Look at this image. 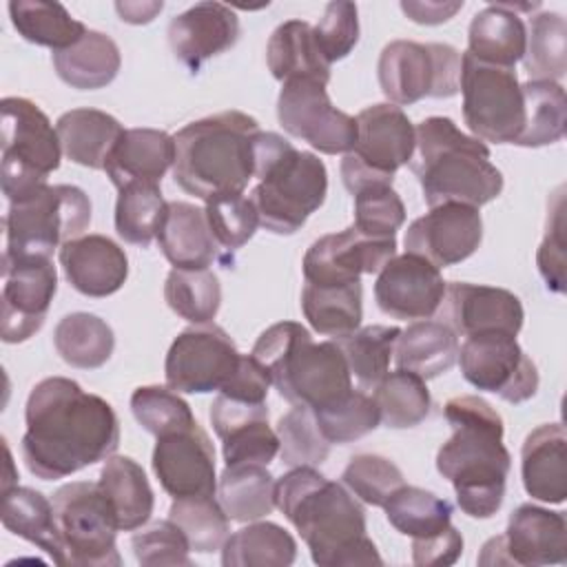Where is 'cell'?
I'll list each match as a JSON object with an SVG mask.
<instances>
[{
  "label": "cell",
  "mask_w": 567,
  "mask_h": 567,
  "mask_svg": "<svg viewBox=\"0 0 567 567\" xmlns=\"http://www.w3.org/2000/svg\"><path fill=\"white\" fill-rule=\"evenodd\" d=\"M326 86L312 78L284 82L277 97V120L288 135L308 142L319 153L346 155L357 144V117L339 111Z\"/></svg>",
  "instance_id": "obj_14"
},
{
  "label": "cell",
  "mask_w": 567,
  "mask_h": 567,
  "mask_svg": "<svg viewBox=\"0 0 567 567\" xmlns=\"http://www.w3.org/2000/svg\"><path fill=\"white\" fill-rule=\"evenodd\" d=\"M447 284L427 259L405 252L394 255L377 275L374 299L392 319H430L443 303Z\"/></svg>",
  "instance_id": "obj_20"
},
{
  "label": "cell",
  "mask_w": 567,
  "mask_h": 567,
  "mask_svg": "<svg viewBox=\"0 0 567 567\" xmlns=\"http://www.w3.org/2000/svg\"><path fill=\"white\" fill-rule=\"evenodd\" d=\"M60 266L73 290L84 297H109L128 277V257L106 235H82L60 246Z\"/></svg>",
  "instance_id": "obj_25"
},
{
  "label": "cell",
  "mask_w": 567,
  "mask_h": 567,
  "mask_svg": "<svg viewBox=\"0 0 567 567\" xmlns=\"http://www.w3.org/2000/svg\"><path fill=\"white\" fill-rule=\"evenodd\" d=\"M396 255V239H372L348 226L310 244L301 270L306 284L343 286L379 272Z\"/></svg>",
  "instance_id": "obj_17"
},
{
  "label": "cell",
  "mask_w": 567,
  "mask_h": 567,
  "mask_svg": "<svg viewBox=\"0 0 567 567\" xmlns=\"http://www.w3.org/2000/svg\"><path fill=\"white\" fill-rule=\"evenodd\" d=\"M279 456L288 467H317L330 454V443L321 434L315 412L306 405H292L277 423Z\"/></svg>",
  "instance_id": "obj_50"
},
{
  "label": "cell",
  "mask_w": 567,
  "mask_h": 567,
  "mask_svg": "<svg viewBox=\"0 0 567 567\" xmlns=\"http://www.w3.org/2000/svg\"><path fill=\"white\" fill-rule=\"evenodd\" d=\"M452 436L436 452V470L470 518H492L505 501L512 456L503 445L501 414L476 394L452 396L443 408Z\"/></svg>",
  "instance_id": "obj_3"
},
{
  "label": "cell",
  "mask_w": 567,
  "mask_h": 567,
  "mask_svg": "<svg viewBox=\"0 0 567 567\" xmlns=\"http://www.w3.org/2000/svg\"><path fill=\"white\" fill-rule=\"evenodd\" d=\"M2 261L51 259L62 244L82 237L91 226V199L71 184H47L35 195L9 204L2 219Z\"/></svg>",
  "instance_id": "obj_8"
},
{
  "label": "cell",
  "mask_w": 567,
  "mask_h": 567,
  "mask_svg": "<svg viewBox=\"0 0 567 567\" xmlns=\"http://www.w3.org/2000/svg\"><path fill=\"white\" fill-rule=\"evenodd\" d=\"M4 454H7V461H4V465H7V474H4V478H2V492H7V489H11L13 485H18V483H16L18 474L13 472V458H11V450H9V445H7V443H4Z\"/></svg>",
  "instance_id": "obj_64"
},
{
  "label": "cell",
  "mask_w": 567,
  "mask_h": 567,
  "mask_svg": "<svg viewBox=\"0 0 567 567\" xmlns=\"http://www.w3.org/2000/svg\"><path fill=\"white\" fill-rule=\"evenodd\" d=\"M275 501L308 545L315 565H383L365 534V509L341 483L308 465L290 467L277 478Z\"/></svg>",
  "instance_id": "obj_2"
},
{
  "label": "cell",
  "mask_w": 567,
  "mask_h": 567,
  "mask_svg": "<svg viewBox=\"0 0 567 567\" xmlns=\"http://www.w3.org/2000/svg\"><path fill=\"white\" fill-rule=\"evenodd\" d=\"M164 299L177 317L195 326L210 323L221 306V284L208 268H173L164 284Z\"/></svg>",
  "instance_id": "obj_47"
},
{
  "label": "cell",
  "mask_w": 567,
  "mask_h": 567,
  "mask_svg": "<svg viewBox=\"0 0 567 567\" xmlns=\"http://www.w3.org/2000/svg\"><path fill=\"white\" fill-rule=\"evenodd\" d=\"M270 385L272 381L268 370L252 354H241L233 377L224 383L219 392L248 403H266Z\"/></svg>",
  "instance_id": "obj_60"
},
{
  "label": "cell",
  "mask_w": 567,
  "mask_h": 567,
  "mask_svg": "<svg viewBox=\"0 0 567 567\" xmlns=\"http://www.w3.org/2000/svg\"><path fill=\"white\" fill-rule=\"evenodd\" d=\"M352 228L372 239H396L405 221V206L392 184H370L354 195Z\"/></svg>",
  "instance_id": "obj_52"
},
{
  "label": "cell",
  "mask_w": 567,
  "mask_h": 567,
  "mask_svg": "<svg viewBox=\"0 0 567 567\" xmlns=\"http://www.w3.org/2000/svg\"><path fill=\"white\" fill-rule=\"evenodd\" d=\"M301 310L310 328L319 334L339 339L354 332L363 319L361 281L343 286L306 284L301 290Z\"/></svg>",
  "instance_id": "obj_38"
},
{
  "label": "cell",
  "mask_w": 567,
  "mask_h": 567,
  "mask_svg": "<svg viewBox=\"0 0 567 567\" xmlns=\"http://www.w3.org/2000/svg\"><path fill=\"white\" fill-rule=\"evenodd\" d=\"M2 164L0 182L9 204L42 190L60 168L62 146L47 113L27 97H2Z\"/></svg>",
  "instance_id": "obj_9"
},
{
  "label": "cell",
  "mask_w": 567,
  "mask_h": 567,
  "mask_svg": "<svg viewBox=\"0 0 567 567\" xmlns=\"http://www.w3.org/2000/svg\"><path fill=\"white\" fill-rule=\"evenodd\" d=\"M419 177L425 204H467L481 208L503 193V173L489 162L485 142L465 135L450 117L432 115L414 128Z\"/></svg>",
  "instance_id": "obj_5"
},
{
  "label": "cell",
  "mask_w": 567,
  "mask_h": 567,
  "mask_svg": "<svg viewBox=\"0 0 567 567\" xmlns=\"http://www.w3.org/2000/svg\"><path fill=\"white\" fill-rule=\"evenodd\" d=\"M463 554V536L450 523L436 534L412 538V563L416 567H443L454 565Z\"/></svg>",
  "instance_id": "obj_59"
},
{
  "label": "cell",
  "mask_w": 567,
  "mask_h": 567,
  "mask_svg": "<svg viewBox=\"0 0 567 567\" xmlns=\"http://www.w3.org/2000/svg\"><path fill=\"white\" fill-rule=\"evenodd\" d=\"M24 423L22 461L42 481L106 461L120 445V421L111 403L66 377H47L33 385Z\"/></svg>",
  "instance_id": "obj_1"
},
{
  "label": "cell",
  "mask_w": 567,
  "mask_h": 567,
  "mask_svg": "<svg viewBox=\"0 0 567 567\" xmlns=\"http://www.w3.org/2000/svg\"><path fill=\"white\" fill-rule=\"evenodd\" d=\"M463 9V0L454 2H441V0H403L401 11L416 24H443L456 16V11Z\"/></svg>",
  "instance_id": "obj_62"
},
{
  "label": "cell",
  "mask_w": 567,
  "mask_h": 567,
  "mask_svg": "<svg viewBox=\"0 0 567 567\" xmlns=\"http://www.w3.org/2000/svg\"><path fill=\"white\" fill-rule=\"evenodd\" d=\"M62 153L91 171H104L106 157L117 144L124 126L100 109H71L55 122Z\"/></svg>",
  "instance_id": "obj_30"
},
{
  "label": "cell",
  "mask_w": 567,
  "mask_h": 567,
  "mask_svg": "<svg viewBox=\"0 0 567 567\" xmlns=\"http://www.w3.org/2000/svg\"><path fill=\"white\" fill-rule=\"evenodd\" d=\"M53 346L71 368L95 370L111 359L115 334L97 315L71 312L58 321L53 330Z\"/></svg>",
  "instance_id": "obj_40"
},
{
  "label": "cell",
  "mask_w": 567,
  "mask_h": 567,
  "mask_svg": "<svg viewBox=\"0 0 567 567\" xmlns=\"http://www.w3.org/2000/svg\"><path fill=\"white\" fill-rule=\"evenodd\" d=\"M151 463L173 501L217 494L215 447L199 423L157 436Z\"/></svg>",
  "instance_id": "obj_18"
},
{
  "label": "cell",
  "mask_w": 567,
  "mask_h": 567,
  "mask_svg": "<svg viewBox=\"0 0 567 567\" xmlns=\"http://www.w3.org/2000/svg\"><path fill=\"white\" fill-rule=\"evenodd\" d=\"M270 374L279 396L310 410L330 405L352 390V374L337 341L315 343L297 321L266 328L250 352Z\"/></svg>",
  "instance_id": "obj_6"
},
{
  "label": "cell",
  "mask_w": 567,
  "mask_h": 567,
  "mask_svg": "<svg viewBox=\"0 0 567 567\" xmlns=\"http://www.w3.org/2000/svg\"><path fill=\"white\" fill-rule=\"evenodd\" d=\"M343 485L365 505L383 507V503L405 485L403 472L381 454H357L348 461L343 474Z\"/></svg>",
  "instance_id": "obj_54"
},
{
  "label": "cell",
  "mask_w": 567,
  "mask_h": 567,
  "mask_svg": "<svg viewBox=\"0 0 567 567\" xmlns=\"http://www.w3.org/2000/svg\"><path fill=\"white\" fill-rule=\"evenodd\" d=\"M525 104V126L516 146L538 148L556 144L565 137L567 128V100L560 82L529 80L520 84Z\"/></svg>",
  "instance_id": "obj_41"
},
{
  "label": "cell",
  "mask_w": 567,
  "mask_h": 567,
  "mask_svg": "<svg viewBox=\"0 0 567 567\" xmlns=\"http://www.w3.org/2000/svg\"><path fill=\"white\" fill-rule=\"evenodd\" d=\"M239 18L221 2H197L168 22V44L175 58L197 73L202 64L239 40Z\"/></svg>",
  "instance_id": "obj_23"
},
{
  "label": "cell",
  "mask_w": 567,
  "mask_h": 567,
  "mask_svg": "<svg viewBox=\"0 0 567 567\" xmlns=\"http://www.w3.org/2000/svg\"><path fill=\"white\" fill-rule=\"evenodd\" d=\"M483 241L478 208L467 204H439L414 219L403 237L405 252L419 255L436 268H447L472 257Z\"/></svg>",
  "instance_id": "obj_19"
},
{
  "label": "cell",
  "mask_w": 567,
  "mask_h": 567,
  "mask_svg": "<svg viewBox=\"0 0 567 567\" xmlns=\"http://www.w3.org/2000/svg\"><path fill=\"white\" fill-rule=\"evenodd\" d=\"M0 518L4 529L40 547L55 565H66L64 545L53 516V503L42 492L20 485L2 492Z\"/></svg>",
  "instance_id": "obj_32"
},
{
  "label": "cell",
  "mask_w": 567,
  "mask_h": 567,
  "mask_svg": "<svg viewBox=\"0 0 567 567\" xmlns=\"http://www.w3.org/2000/svg\"><path fill=\"white\" fill-rule=\"evenodd\" d=\"M377 75L383 95L396 106L423 97H452L461 86V53L441 42L392 40L379 55Z\"/></svg>",
  "instance_id": "obj_11"
},
{
  "label": "cell",
  "mask_w": 567,
  "mask_h": 567,
  "mask_svg": "<svg viewBox=\"0 0 567 567\" xmlns=\"http://www.w3.org/2000/svg\"><path fill=\"white\" fill-rule=\"evenodd\" d=\"M257 419H268L266 403H248L226 396L221 392L210 403V425L219 439L226 436L230 430Z\"/></svg>",
  "instance_id": "obj_61"
},
{
  "label": "cell",
  "mask_w": 567,
  "mask_h": 567,
  "mask_svg": "<svg viewBox=\"0 0 567 567\" xmlns=\"http://www.w3.org/2000/svg\"><path fill=\"white\" fill-rule=\"evenodd\" d=\"M221 454L226 465H268L279 454V436L268 425V419L248 421L221 436Z\"/></svg>",
  "instance_id": "obj_57"
},
{
  "label": "cell",
  "mask_w": 567,
  "mask_h": 567,
  "mask_svg": "<svg viewBox=\"0 0 567 567\" xmlns=\"http://www.w3.org/2000/svg\"><path fill=\"white\" fill-rule=\"evenodd\" d=\"M507 565L540 567L567 563V520L563 512H551L532 503L518 505L501 534Z\"/></svg>",
  "instance_id": "obj_24"
},
{
  "label": "cell",
  "mask_w": 567,
  "mask_h": 567,
  "mask_svg": "<svg viewBox=\"0 0 567 567\" xmlns=\"http://www.w3.org/2000/svg\"><path fill=\"white\" fill-rule=\"evenodd\" d=\"M463 120L472 137L494 144H514L525 126V104L514 69L461 55Z\"/></svg>",
  "instance_id": "obj_12"
},
{
  "label": "cell",
  "mask_w": 567,
  "mask_h": 567,
  "mask_svg": "<svg viewBox=\"0 0 567 567\" xmlns=\"http://www.w3.org/2000/svg\"><path fill=\"white\" fill-rule=\"evenodd\" d=\"M239 357L241 352L224 328L215 323L186 328L166 352V385L184 394L219 392L233 377Z\"/></svg>",
  "instance_id": "obj_15"
},
{
  "label": "cell",
  "mask_w": 567,
  "mask_h": 567,
  "mask_svg": "<svg viewBox=\"0 0 567 567\" xmlns=\"http://www.w3.org/2000/svg\"><path fill=\"white\" fill-rule=\"evenodd\" d=\"M175 162V140L159 128H124L106 157L104 171L122 190L128 184H162Z\"/></svg>",
  "instance_id": "obj_26"
},
{
  "label": "cell",
  "mask_w": 567,
  "mask_h": 567,
  "mask_svg": "<svg viewBox=\"0 0 567 567\" xmlns=\"http://www.w3.org/2000/svg\"><path fill=\"white\" fill-rule=\"evenodd\" d=\"M443 317L454 334L472 337L485 332L518 334L525 310L520 299L505 288L452 281L443 297Z\"/></svg>",
  "instance_id": "obj_22"
},
{
  "label": "cell",
  "mask_w": 567,
  "mask_h": 567,
  "mask_svg": "<svg viewBox=\"0 0 567 567\" xmlns=\"http://www.w3.org/2000/svg\"><path fill=\"white\" fill-rule=\"evenodd\" d=\"M252 177L259 179L250 193L259 226L275 235H295L328 195L326 164L270 131L255 135Z\"/></svg>",
  "instance_id": "obj_7"
},
{
  "label": "cell",
  "mask_w": 567,
  "mask_h": 567,
  "mask_svg": "<svg viewBox=\"0 0 567 567\" xmlns=\"http://www.w3.org/2000/svg\"><path fill=\"white\" fill-rule=\"evenodd\" d=\"M204 213L217 246L226 255L248 244L259 226L257 208L252 199L246 197L244 193L210 197L206 199Z\"/></svg>",
  "instance_id": "obj_53"
},
{
  "label": "cell",
  "mask_w": 567,
  "mask_h": 567,
  "mask_svg": "<svg viewBox=\"0 0 567 567\" xmlns=\"http://www.w3.org/2000/svg\"><path fill=\"white\" fill-rule=\"evenodd\" d=\"M162 9L164 2H115L120 20L128 24H148Z\"/></svg>",
  "instance_id": "obj_63"
},
{
  "label": "cell",
  "mask_w": 567,
  "mask_h": 567,
  "mask_svg": "<svg viewBox=\"0 0 567 567\" xmlns=\"http://www.w3.org/2000/svg\"><path fill=\"white\" fill-rule=\"evenodd\" d=\"M275 487L277 478L266 465H226L217 481V501L230 520L252 523L277 507Z\"/></svg>",
  "instance_id": "obj_36"
},
{
  "label": "cell",
  "mask_w": 567,
  "mask_h": 567,
  "mask_svg": "<svg viewBox=\"0 0 567 567\" xmlns=\"http://www.w3.org/2000/svg\"><path fill=\"white\" fill-rule=\"evenodd\" d=\"M157 244L173 268L199 270L224 259L204 208L188 202H168V213L157 233Z\"/></svg>",
  "instance_id": "obj_28"
},
{
  "label": "cell",
  "mask_w": 567,
  "mask_h": 567,
  "mask_svg": "<svg viewBox=\"0 0 567 567\" xmlns=\"http://www.w3.org/2000/svg\"><path fill=\"white\" fill-rule=\"evenodd\" d=\"M297 558L290 532L270 520H252L230 534L221 547L224 567H288Z\"/></svg>",
  "instance_id": "obj_37"
},
{
  "label": "cell",
  "mask_w": 567,
  "mask_h": 567,
  "mask_svg": "<svg viewBox=\"0 0 567 567\" xmlns=\"http://www.w3.org/2000/svg\"><path fill=\"white\" fill-rule=\"evenodd\" d=\"M317 425L321 434L328 439V443L346 445L352 441L363 439L372 430L379 427V408L370 394L363 390H350L339 401L312 410Z\"/></svg>",
  "instance_id": "obj_49"
},
{
  "label": "cell",
  "mask_w": 567,
  "mask_h": 567,
  "mask_svg": "<svg viewBox=\"0 0 567 567\" xmlns=\"http://www.w3.org/2000/svg\"><path fill=\"white\" fill-rule=\"evenodd\" d=\"M266 62L275 80L281 84L297 78L330 82V64L323 60L312 27L303 20L281 22L266 44Z\"/></svg>",
  "instance_id": "obj_34"
},
{
  "label": "cell",
  "mask_w": 567,
  "mask_h": 567,
  "mask_svg": "<svg viewBox=\"0 0 567 567\" xmlns=\"http://www.w3.org/2000/svg\"><path fill=\"white\" fill-rule=\"evenodd\" d=\"M259 122L244 111H221L182 126L175 140L173 179L199 199L244 193L255 173Z\"/></svg>",
  "instance_id": "obj_4"
},
{
  "label": "cell",
  "mask_w": 567,
  "mask_h": 567,
  "mask_svg": "<svg viewBox=\"0 0 567 567\" xmlns=\"http://www.w3.org/2000/svg\"><path fill=\"white\" fill-rule=\"evenodd\" d=\"M520 476L525 492L560 505L567 496V434L560 423H545L525 436L520 447Z\"/></svg>",
  "instance_id": "obj_27"
},
{
  "label": "cell",
  "mask_w": 567,
  "mask_h": 567,
  "mask_svg": "<svg viewBox=\"0 0 567 567\" xmlns=\"http://www.w3.org/2000/svg\"><path fill=\"white\" fill-rule=\"evenodd\" d=\"M53 516L71 567L122 565L115 536L120 532L115 509L100 483L73 481L55 489Z\"/></svg>",
  "instance_id": "obj_10"
},
{
  "label": "cell",
  "mask_w": 567,
  "mask_h": 567,
  "mask_svg": "<svg viewBox=\"0 0 567 567\" xmlns=\"http://www.w3.org/2000/svg\"><path fill=\"white\" fill-rule=\"evenodd\" d=\"M2 277L0 337L4 343H22L44 326L58 292V270L51 259L2 261Z\"/></svg>",
  "instance_id": "obj_16"
},
{
  "label": "cell",
  "mask_w": 567,
  "mask_h": 567,
  "mask_svg": "<svg viewBox=\"0 0 567 567\" xmlns=\"http://www.w3.org/2000/svg\"><path fill=\"white\" fill-rule=\"evenodd\" d=\"M523 66L529 80L558 82L567 73V24L556 11L529 18Z\"/></svg>",
  "instance_id": "obj_45"
},
{
  "label": "cell",
  "mask_w": 567,
  "mask_h": 567,
  "mask_svg": "<svg viewBox=\"0 0 567 567\" xmlns=\"http://www.w3.org/2000/svg\"><path fill=\"white\" fill-rule=\"evenodd\" d=\"M388 523L403 536L423 538L441 532L452 520V505L434 492L401 485L385 503Z\"/></svg>",
  "instance_id": "obj_46"
},
{
  "label": "cell",
  "mask_w": 567,
  "mask_h": 567,
  "mask_svg": "<svg viewBox=\"0 0 567 567\" xmlns=\"http://www.w3.org/2000/svg\"><path fill=\"white\" fill-rule=\"evenodd\" d=\"M456 361L470 385L507 403H525L538 390V368L518 346L516 334L485 332L465 337Z\"/></svg>",
  "instance_id": "obj_13"
},
{
  "label": "cell",
  "mask_w": 567,
  "mask_h": 567,
  "mask_svg": "<svg viewBox=\"0 0 567 567\" xmlns=\"http://www.w3.org/2000/svg\"><path fill=\"white\" fill-rule=\"evenodd\" d=\"M9 18L20 38L38 47H49L53 53L69 49L86 33V27L64 4L49 0H11Z\"/></svg>",
  "instance_id": "obj_39"
},
{
  "label": "cell",
  "mask_w": 567,
  "mask_h": 567,
  "mask_svg": "<svg viewBox=\"0 0 567 567\" xmlns=\"http://www.w3.org/2000/svg\"><path fill=\"white\" fill-rule=\"evenodd\" d=\"M131 547L135 554V560L144 567H168V565H184L190 567V545L184 536V532L171 520H155L148 527H140L131 536Z\"/></svg>",
  "instance_id": "obj_55"
},
{
  "label": "cell",
  "mask_w": 567,
  "mask_h": 567,
  "mask_svg": "<svg viewBox=\"0 0 567 567\" xmlns=\"http://www.w3.org/2000/svg\"><path fill=\"white\" fill-rule=\"evenodd\" d=\"M414 124L401 106L381 102L357 115V144L350 155L370 173L394 177L401 166L414 159Z\"/></svg>",
  "instance_id": "obj_21"
},
{
  "label": "cell",
  "mask_w": 567,
  "mask_h": 567,
  "mask_svg": "<svg viewBox=\"0 0 567 567\" xmlns=\"http://www.w3.org/2000/svg\"><path fill=\"white\" fill-rule=\"evenodd\" d=\"M315 42L323 55V60L332 66L350 55V51L359 42V11L354 2L337 0L328 2L323 16L317 27H312Z\"/></svg>",
  "instance_id": "obj_56"
},
{
  "label": "cell",
  "mask_w": 567,
  "mask_h": 567,
  "mask_svg": "<svg viewBox=\"0 0 567 567\" xmlns=\"http://www.w3.org/2000/svg\"><path fill=\"white\" fill-rule=\"evenodd\" d=\"M536 266L551 292H565V197L558 188L547 210L545 237L536 252Z\"/></svg>",
  "instance_id": "obj_58"
},
{
  "label": "cell",
  "mask_w": 567,
  "mask_h": 567,
  "mask_svg": "<svg viewBox=\"0 0 567 567\" xmlns=\"http://www.w3.org/2000/svg\"><path fill=\"white\" fill-rule=\"evenodd\" d=\"M58 78L71 89L95 91L109 86L122 66L120 47L102 31L86 29V33L69 49L51 55Z\"/></svg>",
  "instance_id": "obj_29"
},
{
  "label": "cell",
  "mask_w": 567,
  "mask_h": 567,
  "mask_svg": "<svg viewBox=\"0 0 567 567\" xmlns=\"http://www.w3.org/2000/svg\"><path fill=\"white\" fill-rule=\"evenodd\" d=\"M527 29L518 13L503 2L481 9L467 29V53L478 62L514 69L525 55Z\"/></svg>",
  "instance_id": "obj_31"
},
{
  "label": "cell",
  "mask_w": 567,
  "mask_h": 567,
  "mask_svg": "<svg viewBox=\"0 0 567 567\" xmlns=\"http://www.w3.org/2000/svg\"><path fill=\"white\" fill-rule=\"evenodd\" d=\"M401 328L396 326H365L334 339L341 348L350 374L363 390H374L390 370Z\"/></svg>",
  "instance_id": "obj_42"
},
{
  "label": "cell",
  "mask_w": 567,
  "mask_h": 567,
  "mask_svg": "<svg viewBox=\"0 0 567 567\" xmlns=\"http://www.w3.org/2000/svg\"><path fill=\"white\" fill-rule=\"evenodd\" d=\"M168 202L162 197L159 184H128L115 202V230L133 246L146 248L166 219Z\"/></svg>",
  "instance_id": "obj_43"
},
{
  "label": "cell",
  "mask_w": 567,
  "mask_h": 567,
  "mask_svg": "<svg viewBox=\"0 0 567 567\" xmlns=\"http://www.w3.org/2000/svg\"><path fill=\"white\" fill-rule=\"evenodd\" d=\"M168 518L184 532L190 551L213 554L221 549L228 538L230 518L215 496L175 498Z\"/></svg>",
  "instance_id": "obj_48"
},
{
  "label": "cell",
  "mask_w": 567,
  "mask_h": 567,
  "mask_svg": "<svg viewBox=\"0 0 567 567\" xmlns=\"http://www.w3.org/2000/svg\"><path fill=\"white\" fill-rule=\"evenodd\" d=\"M97 483L115 509L120 532H133L148 523L155 507V494L137 461L131 456H109Z\"/></svg>",
  "instance_id": "obj_35"
},
{
  "label": "cell",
  "mask_w": 567,
  "mask_h": 567,
  "mask_svg": "<svg viewBox=\"0 0 567 567\" xmlns=\"http://www.w3.org/2000/svg\"><path fill=\"white\" fill-rule=\"evenodd\" d=\"M458 359V339L445 321L419 319L401 330L394 346L396 368L436 379L445 374Z\"/></svg>",
  "instance_id": "obj_33"
},
{
  "label": "cell",
  "mask_w": 567,
  "mask_h": 567,
  "mask_svg": "<svg viewBox=\"0 0 567 567\" xmlns=\"http://www.w3.org/2000/svg\"><path fill=\"white\" fill-rule=\"evenodd\" d=\"M131 412L135 421L155 439L197 423L190 405L179 396V392L164 385L135 388L131 394Z\"/></svg>",
  "instance_id": "obj_51"
},
{
  "label": "cell",
  "mask_w": 567,
  "mask_h": 567,
  "mask_svg": "<svg viewBox=\"0 0 567 567\" xmlns=\"http://www.w3.org/2000/svg\"><path fill=\"white\" fill-rule=\"evenodd\" d=\"M372 399L379 408L381 423L392 430H408L419 425L425 421L432 408L425 379L401 368L396 372H388L381 379Z\"/></svg>",
  "instance_id": "obj_44"
}]
</instances>
